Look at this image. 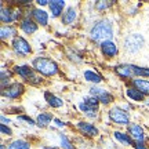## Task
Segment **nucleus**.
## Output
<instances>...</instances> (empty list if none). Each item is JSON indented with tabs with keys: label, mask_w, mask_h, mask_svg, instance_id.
Listing matches in <instances>:
<instances>
[{
	"label": "nucleus",
	"mask_w": 149,
	"mask_h": 149,
	"mask_svg": "<svg viewBox=\"0 0 149 149\" xmlns=\"http://www.w3.org/2000/svg\"><path fill=\"white\" fill-rule=\"evenodd\" d=\"M1 122H3V123H6V122L8 123V119H6L4 116H1Z\"/></svg>",
	"instance_id": "35"
},
{
	"label": "nucleus",
	"mask_w": 149,
	"mask_h": 149,
	"mask_svg": "<svg viewBox=\"0 0 149 149\" xmlns=\"http://www.w3.org/2000/svg\"><path fill=\"white\" fill-rule=\"evenodd\" d=\"M135 149H146L144 146V144L142 142H137V145H135Z\"/></svg>",
	"instance_id": "32"
},
{
	"label": "nucleus",
	"mask_w": 149,
	"mask_h": 149,
	"mask_svg": "<svg viewBox=\"0 0 149 149\" xmlns=\"http://www.w3.org/2000/svg\"><path fill=\"white\" fill-rule=\"evenodd\" d=\"M21 28H22V31L25 33H35L36 32V29H37V26H36V24L33 21H31V19H24V21L21 22Z\"/></svg>",
	"instance_id": "14"
},
{
	"label": "nucleus",
	"mask_w": 149,
	"mask_h": 149,
	"mask_svg": "<svg viewBox=\"0 0 149 149\" xmlns=\"http://www.w3.org/2000/svg\"><path fill=\"white\" fill-rule=\"evenodd\" d=\"M133 83H134V86H137V90H139L142 94H149V81L135 79Z\"/></svg>",
	"instance_id": "19"
},
{
	"label": "nucleus",
	"mask_w": 149,
	"mask_h": 149,
	"mask_svg": "<svg viewBox=\"0 0 149 149\" xmlns=\"http://www.w3.org/2000/svg\"><path fill=\"white\" fill-rule=\"evenodd\" d=\"M84 79L87 81H93V83H100L101 81V76L95 72H93V70H86L84 72Z\"/></svg>",
	"instance_id": "21"
},
{
	"label": "nucleus",
	"mask_w": 149,
	"mask_h": 149,
	"mask_svg": "<svg viewBox=\"0 0 149 149\" xmlns=\"http://www.w3.org/2000/svg\"><path fill=\"white\" fill-rule=\"evenodd\" d=\"M15 72L19 76H22L24 79H29V77H33L32 76V69L26 66V65H24V66H15Z\"/></svg>",
	"instance_id": "20"
},
{
	"label": "nucleus",
	"mask_w": 149,
	"mask_h": 149,
	"mask_svg": "<svg viewBox=\"0 0 149 149\" xmlns=\"http://www.w3.org/2000/svg\"><path fill=\"white\" fill-rule=\"evenodd\" d=\"M128 133H130V135H131L137 142H142V141H144V131H142V128L139 127L138 124H131V126L128 127Z\"/></svg>",
	"instance_id": "10"
},
{
	"label": "nucleus",
	"mask_w": 149,
	"mask_h": 149,
	"mask_svg": "<svg viewBox=\"0 0 149 149\" xmlns=\"http://www.w3.org/2000/svg\"><path fill=\"white\" fill-rule=\"evenodd\" d=\"M101 50L104 55H107L108 58H112V57H115L117 54V47L115 43H112L111 40L109 42H104L101 44Z\"/></svg>",
	"instance_id": "8"
},
{
	"label": "nucleus",
	"mask_w": 149,
	"mask_h": 149,
	"mask_svg": "<svg viewBox=\"0 0 149 149\" xmlns=\"http://www.w3.org/2000/svg\"><path fill=\"white\" fill-rule=\"evenodd\" d=\"M44 97H46V101L48 102V105H51L53 108H59V107H62V104H64L62 100L57 98V97L54 95V94H51V93H46Z\"/></svg>",
	"instance_id": "12"
},
{
	"label": "nucleus",
	"mask_w": 149,
	"mask_h": 149,
	"mask_svg": "<svg viewBox=\"0 0 149 149\" xmlns=\"http://www.w3.org/2000/svg\"><path fill=\"white\" fill-rule=\"evenodd\" d=\"M22 91H24V86L19 83H14L3 90V95L8 97V98H17L19 94H22Z\"/></svg>",
	"instance_id": "6"
},
{
	"label": "nucleus",
	"mask_w": 149,
	"mask_h": 149,
	"mask_svg": "<svg viewBox=\"0 0 149 149\" xmlns=\"http://www.w3.org/2000/svg\"><path fill=\"white\" fill-rule=\"evenodd\" d=\"M59 139H61V145H62L65 149H73V145L68 141V138H66L65 135H62V134H61V135H59Z\"/></svg>",
	"instance_id": "28"
},
{
	"label": "nucleus",
	"mask_w": 149,
	"mask_h": 149,
	"mask_svg": "<svg viewBox=\"0 0 149 149\" xmlns=\"http://www.w3.org/2000/svg\"><path fill=\"white\" fill-rule=\"evenodd\" d=\"M37 4L39 6H46L47 4V0H37Z\"/></svg>",
	"instance_id": "33"
},
{
	"label": "nucleus",
	"mask_w": 149,
	"mask_h": 149,
	"mask_svg": "<svg viewBox=\"0 0 149 149\" xmlns=\"http://www.w3.org/2000/svg\"><path fill=\"white\" fill-rule=\"evenodd\" d=\"M77 127H79L84 134H87V135H97V134H98V130H97L94 126L88 124V123H79Z\"/></svg>",
	"instance_id": "15"
},
{
	"label": "nucleus",
	"mask_w": 149,
	"mask_h": 149,
	"mask_svg": "<svg viewBox=\"0 0 149 149\" xmlns=\"http://www.w3.org/2000/svg\"><path fill=\"white\" fill-rule=\"evenodd\" d=\"M126 94H127V97L131 98L133 101H142V100H144V94L139 90H137V88H127Z\"/></svg>",
	"instance_id": "18"
},
{
	"label": "nucleus",
	"mask_w": 149,
	"mask_h": 149,
	"mask_svg": "<svg viewBox=\"0 0 149 149\" xmlns=\"http://www.w3.org/2000/svg\"><path fill=\"white\" fill-rule=\"evenodd\" d=\"M13 46H14V50H15L18 54H21V55H25V54L31 53V46H29L26 40L22 39V37H15Z\"/></svg>",
	"instance_id": "5"
},
{
	"label": "nucleus",
	"mask_w": 149,
	"mask_h": 149,
	"mask_svg": "<svg viewBox=\"0 0 149 149\" xmlns=\"http://www.w3.org/2000/svg\"><path fill=\"white\" fill-rule=\"evenodd\" d=\"M109 117H111L112 122L117 123V124H127L130 117H128L127 112L122 111L119 108H113L111 112H109Z\"/></svg>",
	"instance_id": "4"
},
{
	"label": "nucleus",
	"mask_w": 149,
	"mask_h": 149,
	"mask_svg": "<svg viewBox=\"0 0 149 149\" xmlns=\"http://www.w3.org/2000/svg\"><path fill=\"white\" fill-rule=\"evenodd\" d=\"M8 149H29V144L26 141H22V139H17L13 144L10 145Z\"/></svg>",
	"instance_id": "24"
},
{
	"label": "nucleus",
	"mask_w": 149,
	"mask_h": 149,
	"mask_svg": "<svg viewBox=\"0 0 149 149\" xmlns=\"http://www.w3.org/2000/svg\"><path fill=\"white\" fill-rule=\"evenodd\" d=\"M115 138L119 141V142H122L123 145H131V138L128 137L127 134H123L120 131H116L115 133Z\"/></svg>",
	"instance_id": "22"
},
{
	"label": "nucleus",
	"mask_w": 149,
	"mask_h": 149,
	"mask_svg": "<svg viewBox=\"0 0 149 149\" xmlns=\"http://www.w3.org/2000/svg\"><path fill=\"white\" fill-rule=\"evenodd\" d=\"M14 19V17L11 15V10L7 8L6 10L4 7H1V21L3 22H11Z\"/></svg>",
	"instance_id": "26"
},
{
	"label": "nucleus",
	"mask_w": 149,
	"mask_h": 149,
	"mask_svg": "<svg viewBox=\"0 0 149 149\" xmlns=\"http://www.w3.org/2000/svg\"><path fill=\"white\" fill-rule=\"evenodd\" d=\"M18 119H19V120H25V122H28L29 124H35V122H33L31 117H28V116H19Z\"/></svg>",
	"instance_id": "31"
},
{
	"label": "nucleus",
	"mask_w": 149,
	"mask_h": 149,
	"mask_svg": "<svg viewBox=\"0 0 149 149\" xmlns=\"http://www.w3.org/2000/svg\"><path fill=\"white\" fill-rule=\"evenodd\" d=\"M131 69H133V73L134 74L149 76V69H145V68H138V66H134V65H131Z\"/></svg>",
	"instance_id": "27"
},
{
	"label": "nucleus",
	"mask_w": 149,
	"mask_h": 149,
	"mask_svg": "<svg viewBox=\"0 0 149 149\" xmlns=\"http://www.w3.org/2000/svg\"><path fill=\"white\" fill-rule=\"evenodd\" d=\"M15 29L13 26H3L1 28V39H6V37H11L13 35H15Z\"/></svg>",
	"instance_id": "25"
},
{
	"label": "nucleus",
	"mask_w": 149,
	"mask_h": 149,
	"mask_svg": "<svg viewBox=\"0 0 149 149\" xmlns=\"http://www.w3.org/2000/svg\"><path fill=\"white\" fill-rule=\"evenodd\" d=\"M111 6V3H105V1H100V3H97L95 4V8L98 10H102V8H108Z\"/></svg>",
	"instance_id": "29"
},
{
	"label": "nucleus",
	"mask_w": 149,
	"mask_h": 149,
	"mask_svg": "<svg viewBox=\"0 0 149 149\" xmlns=\"http://www.w3.org/2000/svg\"><path fill=\"white\" fill-rule=\"evenodd\" d=\"M91 94L95 97V98H98V101L104 102V104H109V102L113 101V97H112L109 93H107L105 90H102V88L93 87V88H91Z\"/></svg>",
	"instance_id": "7"
},
{
	"label": "nucleus",
	"mask_w": 149,
	"mask_h": 149,
	"mask_svg": "<svg viewBox=\"0 0 149 149\" xmlns=\"http://www.w3.org/2000/svg\"><path fill=\"white\" fill-rule=\"evenodd\" d=\"M50 122H51V115H48V113H40L37 116V124L42 126V127L47 126Z\"/></svg>",
	"instance_id": "23"
},
{
	"label": "nucleus",
	"mask_w": 149,
	"mask_h": 149,
	"mask_svg": "<svg viewBox=\"0 0 149 149\" xmlns=\"http://www.w3.org/2000/svg\"><path fill=\"white\" fill-rule=\"evenodd\" d=\"M144 44V37L141 35H128L124 39V47L127 48L128 51H137L141 46Z\"/></svg>",
	"instance_id": "3"
},
{
	"label": "nucleus",
	"mask_w": 149,
	"mask_h": 149,
	"mask_svg": "<svg viewBox=\"0 0 149 149\" xmlns=\"http://www.w3.org/2000/svg\"><path fill=\"white\" fill-rule=\"evenodd\" d=\"M55 123H57V126H58V127H64V123L61 122L59 119H55Z\"/></svg>",
	"instance_id": "34"
},
{
	"label": "nucleus",
	"mask_w": 149,
	"mask_h": 149,
	"mask_svg": "<svg viewBox=\"0 0 149 149\" xmlns=\"http://www.w3.org/2000/svg\"><path fill=\"white\" fill-rule=\"evenodd\" d=\"M74 18H76V10L74 8H68V10L64 13V15H62V22L66 24V25H69L72 22L74 21Z\"/></svg>",
	"instance_id": "17"
},
{
	"label": "nucleus",
	"mask_w": 149,
	"mask_h": 149,
	"mask_svg": "<svg viewBox=\"0 0 149 149\" xmlns=\"http://www.w3.org/2000/svg\"><path fill=\"white\" fill-rule=\"evenodd\" d=\"M116 73L120 76V77H130L133 74V69H131V65H120V66H116Z\"/></svg>",
	"instance_id": "16"
},
{
	"label": "nucleus",
	"mask_w": 149,
	"mask_h": 149,
	"mask_svg": "<svg viewBox=\"0 0 149 149\" xmlns=\"http://www.w3.org/2000/svg\"><path fill=\"white\" fill-rule=\"evenodd\" d=\"M79 108H80V111H83L87 116H90V117L97 116L98 107H97V105H94V104H90V102L84 101V102H81V104H80Z\"/></svg>",
	"instance_id": "9"
},
{
	"label": "nucleus",
	"mask_w": 149,
	"mask_h": 149,
	"mask_svg": "<svg viewBox=\"0 0 149 149\" xmlns=\"http://www.w3.org/2000/svg\"><path fill=\"white\" fill-rule=\"evenodd\" d=\"M35 69L40 73L46 74V76H51V74L57 73V65L48 58H37L33 61Z\"/></svg>",
	"instance_id": "2"
},
{
	"label": "nucleus",
	"mask_w": 149,
	"mask_h": 149,
	"mask_svg": "<svg viewBox=\"0 0 149 149\" xmlns=\"http://www.w3.org/2000/svg\"><path fill=\"white\" fill-rule=\"evenodd\" d=\"M113 36L112 32V26L111 24L107 21L98 22L95 26L91 29V37L97 40V42H109V39Z\"/></svg>",
	"instance_id": "1"
},
{
	"label": "nucleus",
	"mask_w": 149,
	"mask_h": 149,
	"mask_svg": "<svg viewBox=\"0 0 149 149\" xmlns=\"http://www.w3.org/2000/svg\"><path fill=\"white\" fill-rule=\"evenodd\" d=\"M0 131H1L3 134H6V135H11V130L8 127H6L4 124H1V126H0Z\"/></svg>",
	"instance_id": "30"
},
{
	"label": "nucleus",
	"mask_w": 149,
	"mask_h": 149,
	"mask_svg": "<svg viewBox=\"0 0 149 149\" xmlns=\"http://www.w3.org/2000/svg\"><path fill=\"white\" fill-rule=\"evenodd\" d=\"M32 14H33V18H35L39 24H42V25H46V24H47L48 15L44 10H33Z\"/></svg>",
	"instance_id": "13"
},
{
	"label": "nucleus",
	"mask_w": 149,
	"mask_h": 149,
	"mask_svg": "<svg viewBox=\"0 0 149 149\" xmlns=\"http://www.w3.org/2000/svg\"><path fill=\"white\" fill-rule=\"evenodd\" d=\"M50 6V10L53 13L54 17H58L61 13H62V8H64L65 6V1H61V0H55V1H51V3H48Z\"/></svg>",
	"instance_id": "11"
}]
</instances>
